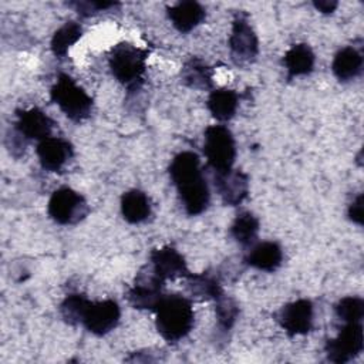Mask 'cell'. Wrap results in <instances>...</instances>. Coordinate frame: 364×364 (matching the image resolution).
Segmentation results:
<instances>
[{
	"label": "cell",
	"instance_id": "18",
	"mask_svg": "<svg viewBox=\"0 0 364 364\" xmlns=\"http://www.w3.org/2000/svg\"><path fill=\"white\" fill-rule=\"evenodd\" d=\"M314 53L306 43L293 44L283 57V64L287 70V78L291 80L299 75H307L314 67Z\"/></svg>",
	"mask_w": 364,
	"mask_h": 364
},
{
	"label": "cell",
	"instance_id": "14",
	"mask_svg": "<svg viewBox=\"0 0 364 364\" xmlns=\"http://www.w3.org/2000/svg\"><path fill=\"white\" fill-rule=\"evenodd\" d=\"M40 165L48 172H60L73 156V145L60 136H48L38 142L36 148Z\"/></svg>",
	"mask_w": 364,
	"mask_h": 364
},
{
	"label": "cell",
	"instance_id": "21",
	"mask_svg": "<svg viewBox=\"0 0 364 364\" xmlns=\"http://www.w3.org/2000/svg\"><path fill=\"white\" fill-rule=\"evenodd\" d=\"M239 105V95L229 88H218L209 94L208 109L212 117L220 122H226L233 118Z\"/></svg>",
	"mask_w": 364,
	"mask_h": 364
},
{
	"label": "cell",
	"instance_id": "1",
	"mask_svg": "<svg viewBox=\"0 0 364 364\" xmlns=\"http://www.w3.org/2000/svg\"><path fill=\"white\" fill-rule=\"evenodd\" d=\"M169 176L178 191L183 209L189 216L206 210L210 192L200 169V159L192 151H183L173 156L168 168Z\"/></svg>",
	"mask_w": 364,
	"mask_h": 364
},
{
	"label": "cell",
	"instance_id": "17",
	"mask_svg": "<svg viewBox=\"0 0 364 364\" xmlns=\"http://www.w3.org/2000/svg\"><path fill=\"white\" fill-rule=\"evenodd\" d=\"M245 262L257 270L274 272L283 262V250L276 242H260L250 249Z\"/></svg>",
	"mask_w": 364,
	"mask_h": 364
},
{
	"label": "cell",
	"instance_id": "19",
	"mask_svg": "<svg viewBox=\"0 0 364 364\" xmlns=\"http://www.w3.org/2000/svg\"><path fill=\"white\" fill-rule=\"evenodd\" d=\"M151 199L139 189H131L121 196V213L128 223H141L151 215Z\"/></svg>",
	"mask_w": 364,
	"mask_h": 364
},
{
	"label": "cell",
	"instance_id": "28",
	"mask_svg": "<svg viewBox=\"0 0 364 364\" xmlns=\"http://www.w3.org/2000/svg\"><path fill=\"white\" fill-rule=\"evenodd\" d=\"M239 314V306L236 301L230 297H226L222 294L219 299H216V318L218 326L222 331H228L235 324Z\"/></svg>",
	"mask_w": 364,
	"mask_h": 364
},
{
	"label": "cell",
	"instance_id": "11",
	"mask_svg": "<svg viewBox=\"0 0 364 364\" xmlns=\"http://www.w3.org/2000/svg\"><path fill=\"white\" fill-rule=\"evenodd\" d=\"M277 321L290 337L307 334L313 326V303L309 299H299L283 306Z\"/></svg>",
	"mask_w": 364,
	"mask_h": 364
},
{
	"label": "cell",
	"instance_id": "25",
	"mask_svg": "<svg viewBox=\"0 0 364 364\" xmlns=\"http://www.w3.org/2000/svg\"><path fill=\"white\" fill-rule=\"evenodd\" d=\"M82 36V28L78 23L75 21H67L64 23L55 33L53 34L51 38V51L54 53L55 57L63 58L68 48L75 44Z\"/></svg>",
	"mask_w": 364,
	"mask_h": 364
},
{
	"label": "cell",
	"instance_id": "4",
	"mask_svg": "<svg viewBox=\"0 0 364 364\" xmlns=\"http://www.w3.org/2000/svg\"><path fill=\"white\" fill-rule=\"evenodd\" d=\"M51 101L74 122L87 119L92 111V98L68 74H60L50 90Z\"/></svg>",
	"mask_w": 364,
	"mask_h": 364
},
{
	"label": "cell",
	"instance_id": "16",
	"mask_svg": "<svg viewBox=\"0 0 364 364\" xmlns=\"http://www.w3.org/2000/svg\"><path fill=\"white\" fill-rule=\"evenodd\" d=\"M168 17L172 21L173 27L179 33H189L198 27L206 17L203 6L193 0L179 1L166 9Z\"/></svg>",
	"mask_w": 364,
	"mask_h": 364
},
{
	"label": "cell",
	"instance_id": "2",
	"mask_svg": "<svg viewBox=\"0 0 364 364\" xmlns=\"http://www.w3.org/2000/svg\"><path fill=\"white\" fill-rule=\"evenodd\" d=\"M155 326L164 340L176 343L193 327V309L189 299L181 294L162 296L154 309Z\"/></svg>",
	"mask_w": 364,
	"mask_h": 364
},
{
	"label": "cell",
	"instance_id": "6",
	"mask_svg": "<svg viewBox=\"0 0 364 364\" xmlns=\"http://www.w3.org/2000/svg\"><path fill=\"white\" fill-rule=\"evenodd\" d=\"M47 212L58 225H75L88 215L90 208L82 195L68 186H63L50 196Z\"/></svg>",
	"mask_w": 364,
	"mask_h": 364
},
{
	"label": "cell",
	"instance_id": "5",
	"mask_svg": "<svg viewBox=\"0 0 364 364\" xmlns=\"http://www.w3.org/2000/svg\"><path fill=\"white\" fill-rule=\"evenodd\" d=\"M203 135V154L213 173L230 171L236 159V144L230 129L222 124L209 125Z\"/></svg>",
	"mask_w": 364,
	"mask_h": 364
},
{
	"label": "cell",
	"instance_id": "22",
	"mask_svg": "<svg viewBox=\"0 0 364 364\" xmlns=\"http://www.w3.org/2000/svg\"><path fill=\"white\" fill-rule=\"evenodd\" d=\"M212 68L202 61L198 57L189 58L182 70H181V78L182 82L191 88L196 90H209L213 85L212 80Z\"/></svg>",
	"mask_w": 364,
	"mask_h": 364
},
{
	"label": "cell",
	"instance_id": "31",
	"mask_svg": "<svg viewBox=\"0 0 364 364\" xmlns=\"http://www.w3.org/2000/svg\"><path fill=\"white\" fill-rule=\"evenodd\" d=\"M313 6L318 11H321L324 14H328V13H333L337 9L338 3L336 0H316V1H313Z\"/></svg>",
	"mask_w": 364,
	"mask_h": 364
},
{
	"label": "cell",
	"instance_id": "8",
	"mask_svg": "<svg viewBox=\"0 0 364 364\" xmlns=\"http://www.w3.org/2000/svg\"><path fill=\"white\" fill-rule=\"evenodd\" d=\"M364 347L361 323H346L336 338L326 343V354L328 361L344 364L357 357Z\"/></svg>",
	"mask_w": 364,
	"mask_h": 364
},
{
	"label": "cell",
	"instance_id": "23",
	"mask_svg": "<svg viewBox=\"0 0 364 364\" xmlns=\"http://www.w3.org/2000/svg\"><path fill=\"white\" fill-rule=\"evenodd\" d=\"M257 232L259 219L252 212H240L230 226L232 237L242 246H252L256 242Z\"/></svg>",
	"mask_w": 364,
	"mask_h": 364
},
{
	"label": "cell",
	"instance_id": "29",
	"mask_svg": "<svg viewBox=\"0 0 364 364\" xmlns=\"http://www.w3.org/2000/svg\"><path fill=\"white\" fill-rule=\"evenodd\" d=\"M67 4L74 7L75 11L84 17H88L98 11H104L111 7L118 6V3H114V1H73V3H67Z\"/></svg>",
	"mask_w": 364,
	"mask_h": 364
},
{
	"label": "cell",
	"instance_id": "27",
	"mask_svg": "<svg viewBox=\"0 0 364 364\" xmlns=\"http://www.w3.org/2000/svg\"><path fill=\"white\" fill-rule=\"evenodd\" d=\"M337 317L344 323H361L364 316V300L358 296H347L337 301Z\"/></svg>",
	"mask_w": 364,
	"mask_h": 364
},
{
	"label": "cell",
	"instance_id": "9",
	"mask_svg": "<svg viewBox=\"0 0 364 364\" xmlns=\"http://www.w3.org/2000/svg\"><path fill=\"white\" fill-rule=\"evenodd\" d=\"M164 280L156 276L151 264L144 266L136 277L134 286L128 291V300L135 309L154 310L162 294Z\"/></svg>",
	"mask_w": 364,
	"mask_h": 364
},
{
	"label": "cell",
	"instance_id": "10",
	"mask_svg": "<svg viewBox=\"0 0 364 364\" xmlns=\"http://www.w3.org/2000/svg\"><path fill=\"white\" fill-rule=\"evenodd\" d=\"M119 318V304L112 299H107L102 301H90L81 324L95 336H105L118 326Z\"/></svg>",
	"mask_w": 364,
	"mask_h": 364
},
{
	"label": "cell",
	"instance_id": "12",
	"mask_svg": "<svg viewBox=\"0 0 364 364\" xmlns=\"http://www.w3.org/2000/svg\"><path fill=\"white\" fill-rule=\"evenodd\" d=\"M14 129L23 139L43 141L50 136L54 121L40 108L33 107L28 109H18Z\"/></svg>",
	"mask_w": 364,
	"mask_h": 364
},
{
	"label": "cell",
	"instance_id": "3",
	"mask_svg": "<svg viewBox=\"0 0 364 364\" xmlns=\"http://www.w3.org/2000/svg\"><path fill=\"white\" fill-rule=\"evenodd\" d=\"M148 50H142L131 43H119L112 47L108 58L111 74L129 91L138 90L146 68Z\"/></svg>",
	"mask_w": 364,
	"mask_h": 364
},
{
	"label": "cell",
	"instance_id": "7",
	"mask_svg": "<svg viewBox=\"0 0 364 364\" xmlns=\"http://www.w3.org/2000/svg\"><path fill=\"white\" fill-rule=\"evenodd\" d=\"M229 48L232 60L236 65H246L256 60L259 53L257 36L249 24L247 14L237 11L232 23V34L229 37Z\"/></svg>",
	"mask_w": 364,
	"mask_h": 364
},
{
	"label": "cell",
	"instance_id": "24",
	"mask_svg": "<svg viewBox=\"0 0 364 364\" xmlns=\"http://www.w3.org/2000/svg\"><path fill=\"white\" fill-rule=\"evenodd\" d=\"M186 279V287L189 293L199 299V300H209V299H219L223 291L216 279L212 276H208L206 273L202 274H191L185 277Z\"/></svg>",
	"mask_w": 364,
	"mask_h": 364
},
{
	"label": "cell",
	"instance_id": "15",
	"mask_svg": "<svg viewBox=\"0 0 364 364\" xmlns=\"http://www.w3.org/2000/svg\"><path fill=\"white\" fill-rule=\"evenodd\" d=\"M213 183L222 202L228 206L242 203L249 192V176L233 168L222 173H215Z\"/></svg>",
	"mask_w": 364,
	"mask_h": 364
},
{
	"label": "cell",
	"instance_id": "26",
	"mask_svg": "<svg viewBox=\"0 0 364 364\" xmlns=\"http://www.w3.org/2000/svg\"><path fill=\"white\" fill-rule=\"evenodd\" d=\"M88 304H90V300L84 294H80V293L68 294L60 304L61 317L64 318L65 323L75 326L82 321V316Z\"/></svg>",
	"mask_w": 364,
	"mask_h": 364
},
{
	"label": "cell",
	"instance_id": "20",
	"mask_svg": "<svg viewBox=\"0 0 364 364\" xmlns=\"http://www.w3.org/2000/svg\"><path fill=\"white\" fill-rule=\"evenodd\" d=\"M331 70L338 81H350L355 78L363 70V55L351 46L343 47L334 55Z\"/></svg>",
	"mask_w": 364,
	"mask_h": 364
},
{
	"label": "cell",
	"instance_id": "30",
	"mask_svg": "<svg viewBox=\"0 0 364 364\" xmlns=\"http://www.w3.org/2000/svg\"><path fill=\"white\" fill-rule=\"evenodd\" d=\"M348 218L357 225H363V195L360 193L348 206Z\"/></svg>",
	"mask_w": 364,
	"mask_h": 364
},
{
	"label": "cell",
	"instance_id": "13",
	"mask_svg": "<svg viewBox=\"0 0 364 364\" xmlns=\"http://www.w3.org/2000/svg\"><path fill=\"white\" fill-rule=\"evenodd\" d=\"M149 262L152 270L164 282L189 276V270L183 256L172 246H162L154 249L149 255Z\"/></svg>",
	"mask_w": 364,
	"mask_h": 364
}]
</instances>
